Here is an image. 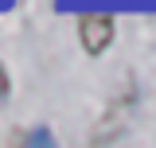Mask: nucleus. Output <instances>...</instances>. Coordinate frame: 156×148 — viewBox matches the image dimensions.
<instances>
[{
	"label": "nucleus",
	"mask_w": 156,
	"mask_h": 148,
	"mask_svg": "<svg viewBox=\"0 0 156 148\" xmlns=\"http://www.w3.org/2000/svg\"><path fill=\"white\" fill-rule=\"evenodd\" d=\"M78 27H82V47H86L90 55H101V51L113 43V19L109 16H86Z\"/></svg>",
	"instance_id": "1"
},
{
	"label": "nucleus",
	"mask_w": 156,
	"mask_h": 148,
	"mask_svg": "<svg viewBox=\"0 0 156 148\" xmlns=\"http://www.w3.org/2000/svg\"><path fill=\"white\" fill-rule=\"evenodd\" d=\"M20 148H58V140H55V132L47 129V125H35V129L23 136V144Z\"/></svg>",
	"instance_id": "2"
},
{
	"label": "nucleus",
	"mask_w": 156,
	"mask_h": 148,
	"mask_svg": "<svg viewBox=\"0 0 156 148\" xmlns=\"http://www.w3.org/2000/svg\"><path fill=\"white\" fill-rule=\"evenodd\" d=\"M8 93V74H4V66H0V97Z\"/></svg>",
	"instance_id": "3"
}]
</instances>
